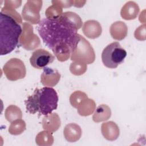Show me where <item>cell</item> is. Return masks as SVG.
Masks as SVG:
<instances>
[{
  "label": "cell",
  "mask_w": 146,
  "mask_h": 146,
  "mask_svg": "<svg viewBox=\"0 0 146 146\" xmlns=\"http://www.w3.org/2000/svg\"><path fill=\"white\" fill-rule=\"evenodd\" d=\"M111 116L110 108L106 104H101L96 109L92 116V119L95 122L99 123L107 120Z\"/></svg>",
  "instance_id": "cell-18"
},
{
  "label": "cell",
  "mask_w": 146,
  "mask_h": 146,
  "mask_svg": "<svg viewBox=\"0 0 146 146\" xmlns=\"http://www.w3.org/2000/svg\"><path fill=\"white\" fill-rule=\"evenodd\" d=\"M5 116L8 121L11 123L17 119H21L22 113L18 107L15 105H10L6 108Z\"/></svg>",
  "instance_id": "cell-19"
},
{
  "label": "cell",
  "mask_w": 146,
  "mask_h": 146,
  "mask_svg": "<svg viewBox=\"0 0 146 146\" xmlns=\"http://www.w3.org/2000/svg\"><path fill=\"white\" fill-rule=\"evenodd\" d=\"M101 131L102 135L108 140H116L119 135V129L117 124L111 121L104 123L102 125Z\"/></svg>",
  "instance_id": "cell-14"
},
{
  "label": "cell",
  "mask_w": 146,
  "mask_h": 146,
  "mask_svg": "<svg viewBox=\"0 0 146 146\" xmlns=\"http://www.w3.org/2000/svg\"><path fill=\"white\" fill-rule=\"evenodd\" d=\"M54 59L55 56L50 52L44 49L39 48L33 52L30 58V62L33 67L41 69L52 63Z\"/></svg>",
  "instance_id": "cell-9"
},
{
  "label": "cell",
  "mask_w": 146,
  "mask_h": 146,
  "mask_svg": "<svg viewBox=\"0 0 146 146\" xmlns=\"http://www.w3.org/2000/svg\"><path fill=\"white\" fill-rule=\"evenodd\" d=\"M3 71L7 79L15 81L23 79L26 74L24 63L19 59L14 58L8 60L3 67Z\"/></svg>",
  "instance_id": "cell-6"
},
{
  "label": "cell",
  "mask_w": 146,
  "mask_h": 146,
  "mask_svg": "<svg viewBox=\"0 0 146 146\" xmlns=\"http://www.w3.org/2000/svg\"><path fill=\"white\" fill-rule=\"evenodd\" d=\"M19 44L27 50H31L40 45V39L33 33V26L29 23H23L22 33L19 40Z\"/></svg>",
  "instance_id": "cell-7"
},
{
  "label": "cell",
  "mask_w": 146,
  "mask_h": 146,
  "mask_svg": "<svg viewBox=\"0 0 146 146\" xmlns=\"http://www.w3.org/2000/svg\"><path fill=\"white\" fill-rule=\"evenodd\" d=\"M86 2V1H74L73 6L77 7H81L84 6Z\"/></svg>",
  "instance_id": "cell-29"
},
{
  "label": "cell",
  "mask_w": 146,
  "mask_h": 146,
  "mask_svg": "<svg viewBox=\"0 0 146 146\" xmlns=\"http://www.w3.org/2000/svg\"><path fill=\"white\" fill-rule=\"evenodd\" d=\"M0 54L5 55L12 52L19 43L22 29L11 17L1 13Z\"/></svg>",
  "instance_id": "cell-3"
},
{
  "label": "cell",
  "mask_w": 146,
  "mask_h": 146,
  "mask_svg": "<svg viewBox=\"0 0 146 146\" xmlns=\"http://www.w3.org/2000/svg\"><path fill=\"white\" fill-rule=\"evenodd\" d=\"M134 36L136 39L139 40H144L145 39V25L140 26L136 29Z\"/></svg>",
  "instance_id": "cell-26"
},
{
  "label": "cell",
  "mask_w": 146,
  "mask_h": 146,
  "mask_svg": "<svg viewBox=\"0 0 146 146\" xmlns=\"http://www.w3.org/2000/svg\"><path fill=\"white\" fill-rule=\"evenodd\" d=\"M36 143L39 145H51L54 141L53 136L50 132L44 131L40 132L35 139Z\"/></svg>",
  "instance_id": "cell-20"
},
{
  "label": "cell",
  "mask_w": 146,
  "mask_h": 146,
  "mask_svg": "<svg viewBox=\"0 0 146 146\" xmlns=\"http://www.w3.org/2000/svg\"><path fill=\"white\" fill-rule=\"evenodd\" d=\"M1 13L3 14H7L12 18H13L14 19H15L18 23H22V18L14 9V8L10 7L9 6L7 5H4V7L2 9Z\"/></svg>",
  "instance_id": "cell-25"
},
{
  "label": "cell",
  "mask_w": 146,
  "mask_h": 146,
  "mask_svg": "<svg viewBox=\"0 0 146 146\" xmlns=\"http://www.w3.org/2000/svg\"><path fill=\"white\" fill-rule=\"evenodd\" d=\"M71 60L82 62L85 64H91L95 61V54L91 44L83 36L80 35L77 43L72 51Z\"/></svg>",
  "instance_id": "cell-5"
},
{
  "label": "cell",
  "mask_w": 146,
  "mask_h": 146,
  "mask_svg": "<svg viewBox=\"0 0 146 146\" xmlns=\"http://www.w3.org/2000/svg\"><path fill=\"white\" fill-rule=\"evenodd\" d=\"M127 56V52L118 42L107 45L102 53L103 64L110 68H115L122 63Z\"/></svg>",
  "instance_id": "cell-4"
},
{
  "label": "cell",
  "mask_w": 146,
  "mask_h": 146,
  "mask_svg": "<svg viewBox=\"0 0 146 146\" xmlns=\"http://www.w3.org/2000/svg\"><path fill=\"white\" fill-rule=\"evenodd\" d=\"M62 8L56 5H52L48 7L45 11L46 18L50 20L58 19L63 14Z\"/></svg>",
  "instance_id": "cell-22"
},
{
  "label": "cell",
  "mask_w": 146,
  "mask_h": 146,
  "mask_svg": "<svg viewBox=\"0 0 146 146\" xmlns=\"http://www.w3.org/2000/svg\"><path fill=\"white\" fill-rule=\"evenodd\" d=\"M87 64L82 62H75L71 63L70 66V72L75 75L79 76L83 74L87 70Z\"/></svg>",
  "instance_id": "cell-23"
},
{
  "label": "cell",
  "mask_w": 146,
  "mask_h": 146,
  "mask_svg": "<svg viewBox=\"0 0 146 146\" xmlns=\"http://www.w3.org/2000/svg\"><path fill=\"white\" fill-rule=\"evenodd\" d=\"M37 30L44 43L60 62L66 61L70 57L80 36L77 33L78 28L63 14L55 20L42 19Z\"/></svg>",
  "instance_id": "cell-1"
},
{
  "label": "cell",
  "mask_w": 146,
  "mask_h": 146,
  "mask_svg": "<svg viewBox=\"0 0 146 146\" xmlns=\"http://www.w3.org/2000/svg\"><path fill=\"white\" fill-rule=\"evenodd\" d=\"M58 96L56 91L52 87H44L36 88L33 94L25 101L27 111L30 113L36 112L40 115L51 113L58 107Z\"/></svg>",
  "instance_id": "cell-2"
},
{
  "label": "cell",
  "mask_w": 146,
  "mask_h": 146,
  "mask_svg": "<svg viewBox=\"0 0 146 146\" xmlns=\"http://www.w3.org/2000/svg\"><path fill=\"white\" fill-rule=\"evenodd\" d=\"M140 8L136 2L128 1L122 7L120 15L125 20H132L137 17Z\"/></svg>",
  "instance_id": "cell-13"
},
{
  "label": "cell",
  "mask_w": 146,
  "mask_h": 146,
  "mask_svg": "<svg viewBox=\"0 0 146 146\" xmlns=\"http://www.w3.org/2000/svg\"><path fill=\"white\" fill-rule=\"evenodd\" d=\"M42 6V1H27L22 11L23 19L32 24L39 23L40 22L39 11Z\"/></svg>",
  "instance_id": "cell-8"
},
{
  "label": "cell",
  "mask_w": 146,
  "mask_h": 146,
  "mask_svg": "<svg viewBox=\"0 0 146 146\" xmlns=\"http://www.w3.org/2000/svg\"><path fill=\"white\" fill-rule=\"evenodd\" d=\"M26 129V123L24 120L19 119L11 122L9 128V132L13 135L21 134Z\"/></svg>",
  "instance_id": "cell-21"
},
{
  "label": "cell",
  "mask_w": 146,
  "mask_h": 146,
  "mask_svg": "<svg viewBox=\"0 0 146 146\" xmlns=\"http://www.w3.org/2000/svg\"><path fill=\"white\" fill-rule=\"evenodd\" d=\"M65 139L69 142H75L81 137L82 129L79 125L75 123L67 124L63 130Z\"/></svg>",
  "instance_id": "cell-16"
},
{
  "label": "cell",
  "mask_w": 146,
  "mask_h": 146,
  "mask_svg": "<svg viewBox=\"0 0 146 146\" xmlns=\"http://www.w3.org/2000/svg\"><path fill=\"white\" fill-rule=\"evenodd\" d=\"M60 126V120L56 113L46 115L42 120L43 128L51 133L56 131Z\"/></svg>",
  "instance_id": "cell-12"
},
{
  "label": "cell",
  "mask_w": 146,
  "mask_h": 146,
  "mask_svg": "<svg viewBox=\"0 0 146 146\" xmlns=\"http://www.w3.org/2000/svg\"><path fill=\"white\" fill-rule=\"evenodd\" d=\"M86 97H87V95L86 93L80 91H76L71 95L70 102L72 107L76 108L80 102Z\"/></svg>",
  "instance_id": "cell-24"
},
{
  "label": "cell",
  "mask_w": 146,
  "mask_h": 146,
  "mask_svg": "<svg viewBox=\"0 0 146 146\" xmlns=\"http://www.w3.org/2000/svg\"><path fill=\"white\" fill-rule=\"evenodd\" d=\"M21 1H5L4 5L9 6L13 8H17L21 5Z\"/></svg>",
  "instance_id": "cell-28"
},
{
  "label": "cell",
  "mask_w": 146,
  "mask_h": 146,
  "mask_svg": "<svg viewBox=\"0 0 146 146\" xmlns=\"http://www.w3.org/2000/svg\"><path fill=\"white\" fill-rule=\"evenodd\" d=\"M60 76L58 70L45 67L40 76V82L44 86L53 87L58 84Z\"/></svg>",
  "instance_id": "cell-10"
},
{
  "label": "cell",
  "mask_w": 146,
  "mask_h": 146,
  "mask_svg": "<svg viewBox=\"0 0 146 146\" xmlns=\"http://www.w3.org/2000/svg\"><path fill=\"white\" fill-rule=\"evenodd\" d=\"M74 1H52V5H56L61 7H70L74 5Z\"/></svg>",
  "instance_id": "cell-27"
},
{
  "label": "cell",
  "mask_w": 146,
  "mask_h": 146,
  "mask_svg": "<svg viewBox=\"0 0 146 146\" xmlns=\"http://www.w3.org/2000/svg\"><path fill=\"white\" fill-rule=\"evenodd\" d=\"M110 32L112 38L121 40L126 37L128 33V27L124 22L116 21L111 25Z\"/></svg>",
  "instance_id": "cell-15"
},
{
  "label": "cell",
  "mask_w": 146,
  "mask_h": 146,
  "mask_svg": "<svg viewBox=\"0 0 146 146\" xmlns=\"http://www.w3.org/2000/svg\"><path fill=\"white\" fill-rule=\"evenodd\" d=\"M82 30L84 34L90 39L98 38L102 32V29L99 22L95 20H88L84 22Z\"/></svg>",
  "instance_id": "cell-11"
},
{
  "label": "cell",
  "mask_w": 146,
  "mask_h": 146,
  "mask_svg": "<svg viewBox=\"0 0 146 146\" xmlns=\"http://www.w3.org/2000/svg\"><path fill=\"white\" fill-rule=\"evenodd\" d=\"M96 108V104L94 100L88 98L83 99L77 106L78 112L81 116H86L93 113Z\"/></svg>",
  "instance_id": "cell-17"
}]
</instances>
